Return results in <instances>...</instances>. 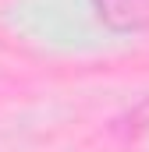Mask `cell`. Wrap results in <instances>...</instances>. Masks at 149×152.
<instances>
[{"instance_id": "obj_1", "label": "cell", "mask_w": 149, "mask_h": 152, "mask_svg": "<svg viewBox=\"0 0 149 152\" xmlns=\"http://www.w3.org/2000/svg\"><path fill=\"white\" fill-rule=\"evenodd\" d=\"M89 4L107 32L135 36L149 28V0H89Z\"/></svg>"}]
</instances>
